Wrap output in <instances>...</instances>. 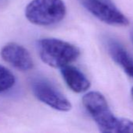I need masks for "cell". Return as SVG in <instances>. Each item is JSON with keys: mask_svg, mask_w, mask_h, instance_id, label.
<instances>
[{"mask_svg": "<svg viewBox=\"0 0 133 133\" xmlns=\"http://www.w3.org/2000/svg\"><path fill=\"white\" fill-rule=\"evenodd\" d=\"M60 69L63 80L72 91L77 94H81L89 89L91 85L90 81L78 68L68 65Z\"/></svg>", "mask_w": 133, "mask_h": 133, "instance_id": "8", "label": "cell"}, {"mask_svg": "<svg viewBox=\"0 0 133 133\" xmlns=\"http://www.w3.org/2000/svg\"><path fill=\"white\" fill-rule=\"evenodd\" d=\"M31 88L34 97L53 109L63 112L71 110L70 101L49 81L43 79H34Z\"/></svg>", "mask_w": 133, "mask_h": 133, "instance_id": "4", "label": "cell"}, {"mask_svg": "<svg viewBox=\"0 0 133 133\" xmlns=\"http://www.w3.org/2000/svg\"><path fill=\"white\" fill-rule=\"evenodd\" d=\"M131 39H132V43H133V29L132 30V31H131Z\"/></svg>", "mask_w": 133, "mask_h": 133, "instance_id": "10", "label": "cell"}, {"mask_svg": "<svg viewBox=\"0 0 133 133\" xmlns=\"http://www.w3.org/2000/svg\"><path fill=\"white\" fill-rule=\"evenodd\" d=\"M83 6L102 22L112 26L129 25L128 18L111 0H81Z\"/></svg>", "mask_w": 133, "mask_h": 133, "instance_id": "5", "label": "cell"}, {"mask_svg": "<svg viewBox=\"0 0 133 133\" xmlns=\"http://www.w3.org/2000/svg\"><path fill=\"white\" fill-rule=\"evenodd\" d=\"M16 83L14 75L5 67L0 65V94L9 90Z\"/></svg>", "mask_w": 133, "mask_h": 133, "instance_id": "9", "label": "cell"}, {"mask_svg": "<svg viewBox=\"0 0 133 133\" xmlns=\"http://www.w3.org/2000/svg\"><path fill=\"white\" fill-rule=\"evenodd\" d=\"M106 47L112 59L133 79V58L125 48L114 38L107 39Z\"/></svg>", "mask_w": 133, "mask_h": 133, "instance_id": "7", "label": "cell"}, {"mask_svg": "<svg viewBox=\"0 0 133 133\" xmlns=\"http://www.w3.org/2000/svg\"><path fill=\"white\" fill-rule=\"evenodd\" d=\"M63 0H32L25 8V16L37 26H51L60 22L66 16Z\"/></svg>", "mask_w": 133, "mask_h": 133, "instance_id": "3", "label": "cell"}, {"mask_svg": "<svg viewBox=\"0 0 133 133\" xmlns=\"http://www.w3.org/2000/svg\"><path fill=\"white\" fill-rule=\"evenodd\" d=\"M131 94H132V97H133V87L132 88V90H131Z\"/></svg>", "mask_w": 133, "mask_h": 133, "instance_id": "11", "label": "cell"}, {"mask_svg": "<svg viewBox=\"0 0 133 133\" xmlns=\"http://www.w3.org/2000/svg\"><path fill=\"white\" fill-rule=\"evenodd\" d=\"M38 50L42 62L56 69L71 65L80 55V50L77 46L53 37L40 39L38 41Z\"/></svg>", "mask_w": 133, "mask_h": 133, "instance_id": "2", "label": "cell"}, {"mask_svg": "<svg viewBox=\"0 0 133 133\" xmlns=\"http://www.w3.org/2000/svg\"><path fill=\"white\" fill-rule=\"evenodd\" d=\"M2 59L20 71H29L34 67V62L29 51L22 45L9 42L1 50Z\"/></svg>", "mask_w": 133, "mask_h": 133, "instance_id": "6", "label": "cell"}, {"mask_svg": "<svg viewBox=\"0 0 133 133\" xmlns=\"http://www.w3.org/2000/svg\"><path fill=\"white\" fill-rule=\"evenodd\" d=\"M86 111L96 123L102 132L133 133V122L114 115L105 97L97 91L87 93L82 98Z\"/></svg>", "mask_w": 133, "mask_h": 133, "instance_id": "1", "label": "cell"}]
</instances>
